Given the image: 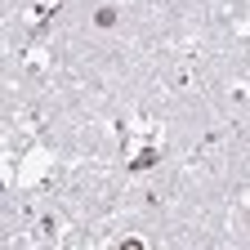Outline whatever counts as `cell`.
Instances as JSON below:
<instances>
[{
  "instance_id": "obj_1",
  "label": "cell",
  "mask_w": 250,
  "mask_h": 250,
  "mask_svg": "<svg viewBox=\"0 0 250 250\" xmlns=\"http://www.w3.org/2000/svg\"><path fill=\"white\" fill-rule=\"evenodd\" d=\"M49 166H54V156H49V147H31V152L22 156V170H18V183H22V188H31V183H41V179L49 174Z\"/></svg>"
},
{
  "instance_id": "obj_2",
  "label": "cell",
  "mask_w": 250,
  "mask_h": 250,
  "mask_svg": "<svg viewBox=\"0 0 250 250\" xmlns=\"http://www.w3.org/2000/svg\"><path fill=\"white\" fill-rule=\"evenodd\" d=\"M156 143H147V147H125V166H130V174H147L152 166H156Z\"/></svg>"
},
{
  "instance_id": "obj_3",
  "label": "cell",
  "mask_w": 250,
  "mask_h": 250,
  "mask_svg": "<svg viewBox=\"0 0 250 250\" xmlns=\"http://www.w3.org/2000/svg\"><path fill=\"white\" fill-rule=\"evenodd\" d=\"M94 22H99V27H116V9H112V5H103L99 14H94Z\"/></svg>"
},
{
  "instance_id": "obj_4",
  "label": "cell",
  "mask_w": 250,
  "mask_h": 250,
  "mask_svg": "<svg viewBox=\"0 0 250 250\" xmlns=\"http://www.w3.org/2000/svg\"><path fill=\"white\" fill-rule=\"evenodd\" d=\"M237 31H241V36H250V22H237Z\"/></svg>"
},
{
  "instance_id": "obj_5",
  "label": "cell",
  "mask_w": 250,
  "mask_h": 250,
  "mask_svg": "<svg viewBox=\"0 0 250 250\" xmlns=\"http://www.w3.org/2000/svg\"><path fill=\"white\" fill-rule=\"evenodd\" d=\"M246 219H250V201H246Z\"/></svg>"
}]
</instances>
